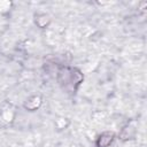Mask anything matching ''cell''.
Masks as SVG:
<instances>
[{"label": "cell", "mask_w": 147, "mask_h": 147, "mask_svg": "<svg viewBox=\"0 0 147 147\" xmlns=\"http://www.w3.org/2000/svg\"><path fill=\"white\" fill-rule=\"evenodd\" d=\"M113 140H114V133L113 132H103L98 138L96 145H98V147H108Z\"/></svg>", "instance_id": "cell-1"}, {"label": "cell", "mask_w": 147, "mask_h": 147, "mask_svg": "<svg viewBox=\"0 0 147 147\" xmlns=\"http://www.w3.org/2000/svg\"><path fill=\"white\" fill-rule=\"evenodd\" d=\"M39 105H40V98H39V96H33V98H31V99L25 103V108L33 110V109H36Z\"/></svg>", "instance_id": "cell-2"}]
</instances>
